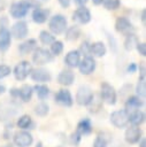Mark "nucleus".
<instances>
[{
    "instance_id": "obj_1",
    "label": "nucleus",
    "mask_w": 146,
    "mask_h": 147,
    "mask_svg": "<svg viewBox=\"0 0 146 147\" xmlns=\"http://www.w3.org/2000/svg\"><path fill=\"white\" fill-rule=\"evenodd\" d=\"M67 18L61 15V14H56L54 16H52L49 18V22H48V28L49 30L52 31V33L54 34H61L63 33L66 30H67Z\"/></svg>"
},
{
    "instance_id": "obj_2",
    "label": "nucleus",
    "mask_w": 146,
    "mask_h": 147,
    "mask_svg": "<svg viewBox=\"0 0 146 147\" xmlns=\"http://www.w3.org/2000/svg\"><path fill=\"white\" fill-rule=\"evenodd\" d=\"M100 95L102 101H105L107 105H115L117 100V93L113 85H110L107 82H102L100 85Z\"/></svg>"
},
{
    "instance_id": "obj_3",
    "label": "nucleus",
    "mask_w": 146,
    "mask_h": 147,
    "mask_svg": "<svg viewBox=\"0 0 146 147\" xmlns=\"http://www.w3.org/2000/svg\"><path fill=\"white\" fill-rule=\"evenodd\" d=\"M94 98V94H93V91L91 90L90 86L87 85H82L78 87L77 92H76V102L77 105L79 106H89L91 103V101L93 100Z\"/></svg>"
},
{
    "instance_id": "obj_4",
    "label": "nucleus",
    "mask_w": 146,
    "mask_h": 147,
    "mask_svg": "<svg viewBox=\"0 0 146 147\" xmlns=\"http://www.w3.org/2000/svg\"><path fill=\"white\" fill-rule=\"evenodd\" d=\"M110 123L117 127V129H123L129 124V113L125 109H118L115 110L110 114L109 116Z\"/></svg>"
},
{
    "instance_id": "obj_5",
    "label": "nucleus",
    "mask_w": 146,
    "mask_h": 147,
    "mask_svg": "<svg viewBox=\"0 0 146 147\" xmlns=\"http://www.w3.org/2000/svg\"><path fill=\"white\" fill-rule=\"evenodd\" d=\"M53 59H54V56L51 54V52L48 49L40 48V47H37L32 54V62L37 65L47 64V63L52 62Z\"/></svg>"
},
{
    "instance_id": "obj_6",
    "label": "nucleus",
    "mask_w": 146,
    "mask_h": 147,
    "mask_svg": "<svg viewBox=\"0 0 146 147\" xmlns=\"http://www.w3.org/2000/svg\"><path fill=\"white\" fill-rule=\"evenodd\" d=\"M13 142L17 147H30L33 142V137L29 131L20 130L14 133Z\"/></svg>"
},
{
    "instance_id": "obj_7",
    "label": "nucleus",
    "mask_w": 146,
    "mask_h": 147,
    "mask_svg": "<svg viewBox=\"0 0 146 147\" xmlns=\"http://www.w3.org/2000/svg\"><path fill=\"white\" fill-rule=\"evenodd\" d=\"M31 71H32V65H31V63H30L29 61H21V62H18V63L15 65L13 74H14L15 79L22 82V80H24V79L31 74Z\"/></svg>"
},
{
    "instance_id": "obj_8",
    "label": "nucleus",
    "mask_w": 146,
    "mask_h": 147,
    "mask_svg": "<svg viewBox=\"0 0 146 147\" xmlns=\"http://www.w3.org/2000/svg\"><path fill=\"white\" fill-rule=\"evenodd\" d=\"M143 138V132H141V129L140 126H135V125H131L129 126L125 132H124V139L128 144L130 145H135V144H138Z\"/></svg>"
},
{
    "instance_id": "obj_9",
    "label": "nucleus",
    "mask_w": 146,
    "mask_h": 147,
    "mask_svg": "<svg viewBox=\"0 0 146 147\" xmlns=\"http://www.w3.org/2000/svg\"><path fill=\"white\" fill-rule=\"evenodd\" d=\"M30 77L33 82L38 83V84H45V83H48L51 82L52 79V75L51 72L45 69V68H36V69H32L31 74H30Z\"/></svg>"
},
{
    "instance_id": "obj_10",
    "label": "nucleus",
    "mask_w": 146,
    "mask_h": 147,
    "mask_svg": "<svg viewBox=\"0 0 146 147\" xmlns=\"http://www.w3.org/2000/svg\"><path fill=\"white\" fill-rule=\"evenodd\" d=\"M9 32L15 39H24L29 33V28H28L26 22L18 21V22L14 23L11 26V30Z\"/></svg>"
},
{
    "instance_id": "obj_11",
    "label": "nucleus",
    "mask_w": 146,
    "mask_h": 147,
    "mask_svg": "<svg viewBox=\"0 0 146 147\" xmlns=\"http://www.w3.org/2000/svg\"><path fill=\"white\" fill-rule=\"evenodd\" d=\"M29 8L30 7L26 5V2L22 0L20 2H14L9 8V13L13 18H22L28 14Z\"/></svg>"
},
{
    "instance_id": "obj_12",
    "label": "nucleus",
    "mask_w": 146,
    "mask_h": 147,
    "mask_svg": "<svg viewBox=\"0 0 146 147\" xmlns=\"http://www.w3.org/2000/svg\"><path fill=\"white\" fill-rule=\"evenodd\" d=\"M55 102L63 107H71L74 103V99H72L70 91L67 88L59 90L55 94Z\"/></svg>"
},
{
    "instance_id": "obj_13",
    "label": "nucleus",
    "mask_w": 146,
    "mask_h": 147,
    "mask_svg": "<svg viewBox=\"0 0 146 147\" xmlns=\"http://www.w3.org/2000/svg\"><path fill=\"white\" fill-rule=\"evenodd\" d=\"M115 30L120 33H124V34H130L133 33V26L132 23L126 18V17H117L116 22H115Z\"/></svg>"
},
{
    "instance_id": "obj_14",
    "label": "nucleus",
    "mask_w": 146,
    "mask_h": 147,
    "mask_svg": "<svg viewBox=\"0 0 146 147\" xmlns=\"http://www.w3.org/2000/svg\"><path fill=\"white\" fill-rule=\"evenodd\" d=\"M72 20L80 24H87L91 21V11L85 6H80L74 11Z\"/></svg>"
},
{
    "instance_id": "obj_15",
    "label": "nucleus",
    "mask_w": 146,
    "mask_h": 147,
    "mask_svg": "<svg viewBox=\"0 0 146 147\" xmlns=\"http://www.w3.org/2000/svg\"><path fill=\"white\" fill-rule=\"evenodd\" d=\"M95 61L92 56H85L78 64L79 72L83 75H91L95 70Z\"/></svg>"
},
{
    "instance_id": "obj_16",
    "label": "nucleus",
    "mask_w": 146,
    "mask_h": 147,
    "mask_svg": "<svg viewBox=\"0 0 146 147\" xmlns=\"http://www.w3.org/2000/svg\"><path fill=\"white\" fill-rule=\"evenodd\" d=\"M75 80V74L71 69H63L57 75V83L63 86H70L72 85Z\"/></svg>"
},
{
    "instance_id": "obj_17",
    "label": "nucleus",
    "mask_w": 146,
    "mask_h": 147,
    "mask_svg": "<svg viewBox=\"0 0 146 147\" xmlns=\"http://www.w3.org/2000/svg\"><path fill=\"white\" fill-rule=\"evenodd\" d=\"M143 105H144V101L141 98H139L137 95H132V96H129L125 101V110L128 113L139 110L143 107Z\"/></svg>"
},
{
    "instance_id": "obj_18",
    "label": "nucleus",
    "mask_w": 146,
    "mask_h": 147,
    "mask_svg": "<svg viewBox=\"0 0 146 147\" xmlns=\"http://www.w3.org/2000/svg\"><path fill=\"white\" fill-rule=\"evenodd\" d=\"M10 42H11V34L6 26H2L0 29V51L6 52L9 48Z\"/></svg>"
},
{
    "instance_id": "obj_19",
    "label": "nucleus",
    "mask_w": 146,
    "mask_h": 147,
    "mask_svg": "<svg viewBox=\"0 0 146 147\" xmlns=\"http://www.w3.org/2000/svg\"><path fill=\"white\" fill-rule=\"evenodd\" d=\"M49 16V10L48 9H45V8H34L33 11H32V21L34 23H38V24H43L47 21Z\"/></svg>"
},
{
    "instance_id": "obj_20",
    "label": "nucleus",
    "mask_w": 146,
    "mask_h": 147,
    "mask_svg": "<svg viewBox=\"0 0 146 147\" xmlns=\"http://www.w3.org/2000/svg\"><path fill=\"white\" fill-rule=\"evenodd\" d=\"M80 62V54L77 49H72L70 52L67 53L66 57H64V63L69 67V68H76L78 67Z\"/></svg>"
},
{
    "instance_id": "obj_21",
    "label": "nucleus",
    "mask_w": 146,
    "mask_h": 147,
    "mask_svg": "<svg viewBox=\"0 0 146 147\" xmlns=\"http://www.w3.org/2000/svg\"><path fill=\"white\" fill-rule=\"evenodd\" d=\"M33 94V87L31 85L24 84L20 88H17V98H20L23 102H29Z\"/></svg>"
},
{
    "instance_id": "obj_22",
    "label": "nucleus",
    "mask_w": 146,
    "mask_h": 147,
    "mask_svg": "<svg viewBox=\"0 0 146 147\" xmlns=\"http://www.w3.org/2000/svg\"><path fill=\"white\" fill-rule=\"evenodd\" d=\"M76 132L79 133L80 136H87L92 132V123L90 118H83L78 122Z\"/></svg>"
},
{
    "instance_id": "obj_23",
    "label": "nucleus",
    "mask_w": 146,
    "mask_h": 147,
    "mask_svg": "<svg viewBox=\"0 0 146 147\" xmlns=\"http://www.w3.org/2000/svg\"><path fill=\"white\" fill-rule=\"evenodd\" d=\"M37 48V40L36 39H28L18 45V51L22 55H26L33 52Z\"/></svg>"
},
{
    "instance_id": "obj_24",
    "label": "nucleus",
    "mask_w": 146,
    "mask_h": 147,
    "mask_svg": "<svg viewBox=\"0 0 146 147\" xmlns=\"http://www.w3.org/2000/svg\"><path fill=\"white\" fill-rule=\"evenodd\" d=\"M145 121V113L143 110H135L129 113V123L135 126H140Z\"/></svg>"
},
{
    "instance_id": "obj_25",
    "label": "nucleus",
    "mask_w": 146,
    "mask_h": 147,
    "mask_svg": "<svg viewBox=\"0 0 146 147\" xmlns=\"http://www.w3.org/2000/svg\"><path fill=\"white\" fill-rule=\"evenodd\" d=\"M106 52H107V48L102 41H95V42L90 45V54H93L98 57H101L106 54Z\"/></svg>"
},
{
    "instance_id": "obj_26",
    "label": "nucleus",
    "mask_w": 146,
    "mask_h": 147,
    "mask_svg": "<svg viewBox=\"0 0 146 147\" xmlns=\"http://www.w3.org/2000/svg\"><path fill=\"white\" fill-rule=\"evenodd\" d=\"M138 42H139V39H138V37H137L135 33L126 34L125 40H124V42H123L124 49H125V51H128V52H130V51H132V49L137 46V44H138Z\"/></svg>"
},
{
    "instance_id": "obj_27",
    "label": "nucleus",
    "mask_w": 146,
    "mask_h": 147,
    "mask_svg": "<svg viewBox=\"0 0 146 147\" xmlns=\"http://www.w3.org/2000/svg\"><path fill=\"white\" fill-rule=\"evenodd\" d=\"M66 39L69 41H76L80 37V29L77 25H72L67 28L66 30Z\"/></svg>"
},
{
    "instance_id": "obj_28",
    "label": "nucleus",
    "mask_w": 146,
    "mask_h": 147,
    "mask_svg": "<svg viewBox=\"0 0 146 147\" xmlns=\"http://www.w3.org/2000/svg\"><path fill=\"white\" fill-rule=\"evenodd\" d=\"M16 125H17V127H20L21 130L28 131L29 129H32L31 126L33 125V122H32V118H31L29 115H22V116L17 119Z\"/></svg>"
},
{
    "instance_id": "obj_29",
    "label": "nucleus",
    "mask_w": 146,
    "mask_h": 147,
    "mask_svg": "<svg viewBox=\"0 0 146 147\" xmlns=\"http://www.w3.org/2000/svg\"><path fill=\"white\" fill-rule=\"evenodd\" d=\"M33 91H36L37 96H38L40 100H45V99L49 95V88H48V86L45 85V84H37V85L33 87Z\"/></svg>"
},
{
    "instance_id": "obj_30",
    "label": "nucleus",
    "mask_w": 146,
    "mask_h": 147,
    "mask_svg": "<svg viewBox=\"0 0 146 147\" xmlns=\"http://www.w3.org/2000/svg\"><path fill=\"white\" fill-rule=\"evenodd\" d=\"M34 114L37 116H40V117H44L46 116L48 113H49V106L46 103V102H39L34 106V109H33Z\"/></svg>"
},
{
    "instance_id": "obj_31",
    "label": "nucleus",
    "mask_w": 146,
    "mask_h": 147,
    "mask_svg": "<svg viewBox=\"0 0 146 147\" xmlns=\"http://www.w3.org/2000/svg\"><path fill=\"white\" fill-rule=\"evenodd\" d=\"M39 40H40L41 44H44V45H51V44L55 40V37H54L51 32H48V31H46V30H43V31H40V33H39Z\"/></svg>"
},
{
    "instance_id": "obj_32",
    "label": "nucleus",
    "mask_w": 146,
    "mask_h": 147,
    "mask_svg": "<svg viewBox=\"0 0 146 147\" xmlns=\"http://www.w3.org/2000/svg\"><path fill=\"white\" fill-rule=\"evenodd\" d=\"M136 93L137 96L144 99L146 95V83H145V78H138V83L136 85Z\"/></svg>"
},
{
    "instance_id": "obj_33",
    "label": "nucleus",
    "mask_w": 146,
    "mask_h": 147,
    "mask_svg": "<svg viewBox=\"0 0 146 147\" xmlns=\"http://www.w3.org/2000/svg\"><path fill=\"white\" fill-rule=\"evenodd\" d=\"M63 51V42L60 41V40H54L52 44H51V54L54 56V55H60Z\"/></svg>"
},
{
    "instance_id": "obj_34",
    "label": "nucleus",
    "mask_w": 146,
    "mask_h": 147,
    "mask_svg": "<svg viewBox=\"0 0 146 147\" xmlns=\"http://www.w3.org/2000/svg\"><path fill=\"white\" fill-rule=\"evenodd\" d=\"M102 3H103V7L107 10H115L120 7L121 1L120 0H105Z\"/></svg>"
},
{
    "instance_id": "obj_35",
    "label": "nucleus",
    "mask_w": 146,
    "mask_h": 147,
    "mask_svg": "<svg viewBox=\"0 0 146 147\" xmlns=\"http://www.w3.org/2000/svg\"><path fill=\"white\" fill-rule=\"evenodd\" d=\"M92 147H107V140L101 136H97Z\"/></svg>"
},
{
    "instance_id": "obj_36",
    "label": "nucleus",
    "mask_w": 146,
    "mask_h": 147,
    "mask_svg": "<svg viewBox=\"0 0 146 147\" xmlns=\"http://www.w3.org/2000/svg\"><path fill=\"white\" fill-rule=\"evenodd\" d=\"M10 72H11V69H10L9 65H7V64H0V79L7 77L8 75H10Z\"/></svg>"
},
{
    "instance_id": "obj_37",
    "label": "nucleus",
    "mask_w": 146,
    "mask_h": 147,
    "mask_svg": "<svg viewBox=\"0 0 146 147\" xmlns=\"http://www.w3.org/2000/svg\"><path fill=\"white\" fill-rule=\"evenodd\" d=\"M78 52H79V54H84L85 56H90V44L87 41H84L80 45V48Z\"/></svg>"
},
{
    "instance_id": "obj_38",
    "label": "nucleus",
    "mask_w": 146,
    "mask_h": 147,
    "mask_svg": "<svg viewBox=\"0 0 146 147\" xmlns=\"http://www.w3.org/2000/svg\"><path fill=\"white\" fill-rule=\"evenodd\" d=\"M136 48H137L138 53L141 56H145L146 55V45H145V42H138L137 46H136Z\"/></svg>"
},
{
    "instance_id": "obj_39",
    "label": "nucleus",
    "mask_w": 146,
    "mask_h": 147,
    "mask_svg": "<svg viewBox=\"0 0 146 147\" xmlns=\"http://www.w3.org/2000/svg\"><path fill=\"white\" fill-rule=\"evenodd\" d=\"M70 139H71V142H72V144H75V145H78V144H79V141H80V139H82V136L75 131V132L71 134Z\"/></svg>"
},
{
    "instance_id": "obj_40",
    "label": "nucleus",
    "mask_w": 146,
    "mask_h": 147,
    "mask_svg": "<svg viewBox=\"0 0 146 147\" xmlns=\"http://www.w3.org/2000/svg\"><path fill=\"white\" fill-rule=\"evenodd\" d=\"M139 78H145V62H140L139 64Z\"/></svg>"
},
{
    "instance_id": "obj_41",
    "label": "nucleus",
    "mask_w": 146,
    "mask_h": 147,
    "mask_svg": "<svg viewBox=\"0 0 146 147\" xmlns=\"http://www.w3.org/2000/svg\"><path fill=\"white\" fill-rule=\"evenodd\" d=\"M137 68H138V65H137L136 63H130V64L128 65L126 71H128V72H130V74H132V72H136Z\"/></svg>"
},
{
    "instance_id": "obj_42",
    "label": "nucleus",
    "mask_w": 146,
    "mask_h": 147,
    "mask_svg": "<svg viewBox=\"0 0 146 147\" xmlns=\"http://www.w3.org/2000/svg\"><path fill=\"white\" fill-rule=\"evenodd\" d=\"M57 1H59V3H60L63 8H68L69 5H70V0H57Z\"/></svg>"
},
{
    "instance_id": "obj_43",
    "label": "nucleus",
    "mask_w": 146,
    "mask_h": 147,
    "mask_svg": "<svg viewBox=\"0 0 146 147\" xmlns=\"http://www.w3.org/2000/svg\"><path fill=\"white\" fill-rule=\"evenodd\" d=\"M74 1H75V3L78 5L79 7H80V6H84V5L87 2V0H74Z\"/></svg>"
},
{
    "instance_id": "obj_44",
    "label": "nucleus",
    "mask_w": 146,
    "mask_h": 147,
    "mask_svg": "<svg viewBox=\"0 0 146 147\" xmlns=\"http://www.w3.org/2000/svg\"><path fill=\"white\" fill-rule=\"evenodd\" d=\"M140 18H141V22L145 24V21H146V10H145V9L141 10V16H140Z\"/></svg>"
},
{
    "instance_id": "obj_45",
    "label": "nucleus",
    "mask_w": 146,
    "mask_h": 147,
    "mask_svg": "<svg viewBox=\"0 0 146 147\" xmlns=\"http://www.w3.org/2000/svg\"><path fill=\"white\" fill-rule=\"evenodd\" d=\"M138 144H139V147H146V140H145V138H141V140Z\"/></svg>"
},
{
    "instance_id": "obj_46",
    "label": "nucleus",
    "mask_w": 146,
    "mask_h": 147,
    "mask_svg": "<svg viewBox=\"0 0 146 147\" xmlns=\"http://www.w3.org/2000/svg\"><path fill=\"white\" fill-rule=\"evenodd\" d=\"M6 7V1L5 0H0V10H3Z\"/></svg>"
},
{
    "instance_id": "obj_47",
    "label": "nucleus",
    "mask_w": 146,
    "mask_h": 147,
    "mask_svg": "<svg viewBox=\"0 0 146 147\" xmlns=\"http://www.w3.org/2000/svg\"><path fill=\"white\" fill-rule=\"evenodd\" d=\"M103 1H105V0H92V2H93L94 5H97V6H98V5H101Z\"/></svg>"
},
{
    "instance_id": "obj_48",
    "label": "nucleus",
    "mask_w": 146,
    "mask_h": 147,
    "mask_svg": "<svg viewBox=\"0 0 146 147\" xmlns=\"http://www.w3.org/2000/svg\"><path fill=\"white\" fill-rule=\"evenodd\" d=\"M5 91H6V87H5L3 85H0V95H1L2 93H5Z\"/></svg>"
},
{
    "instance_id": "obj_49",
    "label": "nucleus",
    "mask_w": 146,
    "mask_h": 147,
    "mask_svg": "<svg viewBox=\"0 0 146 147\" xmlns=\"http://www.w3.org/2000/svg\"><path fill=\"white\" fill-rule=\"evenodd\" d=\"M36 147H43V146H41V142H38V144H37V146H36Z\"/></svg>"
},
{
    "instance_id": "obj_50",
    "label": "nucleus",
    "mask_w": 146,
    "mask_h": 147,
    "mask_svg": "<svg viewBox=\"0 0 146 147\" xmlns=\"http://www.w3.org/2000/svg\"><path fill=\"white\" fill-rule=\"evenodd\" d=\"M6 147H11V145H10V146H6Z\"/></svg>"
}]
</instances>
